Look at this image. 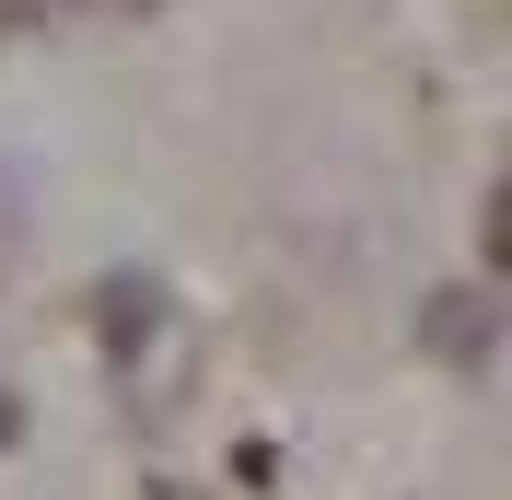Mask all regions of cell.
I'll list each match as a JSON object with an SVG mask.
<instances>
[{"instance_id": "1", "label": "cell", "mask_w": 512, "mask_h": 500, "mask_svg": "<svg viewBox=\"0 0 512 500\" xmlns=\"http://www.w3.org/2000/svg\"><path fill=\"white\" fill-rule=\"evenodd\" d=\"M163 326H175V303H163V280H140V268H105L94 280V361L105 373H140V361H152L163 349Z\"/></svg>"}, {"instance_id": "2", "label": "cell", "mask_w": 512, "mask_h": 500, "mask_svg": "<svg viewBox=\"0 0 512 500\" xmlns=\"http://www.w3.org/2000/svg\"><path fill=\"white\" fill-rule=\"evenodd\" d=\"M489 349H501V303L489 280H454L419 303V361H443V373H489Z\"/></svg>"}, {"instance_id": "3", "label": "cell", "mask_w": 512, "mask_h": 500, "mask_svg": "<svg viewBox=\"0 0 512 500\" xmlns=\"http://www.w3.org/2000/svg\"><path fill=\"white\" fill-rule=\"evenodd\" d=\"M59 0H0V35H24V24H47Z\"/></svg>"}, {"instance_id": "4", "label": "cell", "mask_w": 512, "mask_h": 500, "mask_svg": "<svg viewBox=\"0 0 512 500\" xmlns=\"http://www.w3.org/2000/svg\"><path fill=\"white\" fill-rule=\"evenodd\" d=\"M12 442H24V396H12V384H0V454H12Z\"/></svg>"}]
</instances>
